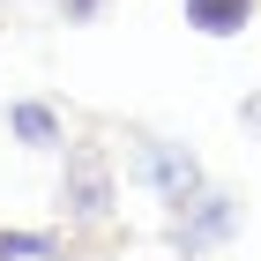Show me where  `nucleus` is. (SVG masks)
<instances>
[{
	"mask_svg": "<svg viewBox=\"0 0 261 261\" xmlns=\"http://www.w3.org/2000/svg\"><path fill=\"white\" fill-rule=\"evenodd\" d=\"M135 172L149 187H157L172 209H194V194H201V164L187 157L179 142H142V157H135Z\"/></svg>",
	"mask_w": 261,
	"mask_h": 261,
	"instance_id": "obj_1",
	"label": "nucleus"
},
{
	"mask_svg": "<svg viewBox=\"0 0 261 261\" xmlns=\"http://www.w3.org/2000/svg\"><path fill=\"white\" fill-rule=\"evenodd\" d=\"M60 201L75 209L82 224H97L105 209H112V164H105L97 149H90V142H82L75 157H67V187H60Z\"/></svg>",
	"mask_w": 261,
	"mask_h": 261,
	"instance_id": "obj_2",
	"label": "nucleus"
},
{
	"mask_svg": "<svg viewBox=\"0 0 261 261\" xmlns=\"http://www.w3.org/2000/svg\"><path fill=\"white\" fill-rule=\"evenodd\" d=\"M187 22L209 30V38H231V30L254 22V0H187Z\"/></svg>",
	"mask_w": 261,
	"mask_h": 261,
	"instance_id": "obj_3",
	"label": "nucleus"
},
{
	"mask_svg": "<svg viewBox=\"0 0 261 261\" xmlns=\"http://www.w3.org/2000/svg\"><path fill=\"white\" fill-rule=\"evenodd\" d=\"M224 224H231V201H224V194H201V217H194V224H179V246L194 254V246H209V239H217Z\"/></svg>",
	"mask_w": 261,
	"mask_h": 261,
	"instance_id": "obj_4",
	"label": "nucleus"
},
{
	"mask_svg": "<svg viewBox=\"0 0 261 261\" xmlns=\"http://www.w3.org/2000/svg\"><path fill=\"white\" fill-rule=\"evenodd\" d=\"M8 127H15L30 149H53V142H60V120H53L45 105H15V112H8Z\"/></svg>",
	"mask_w": 261,
	"mask_h": 261,
	"instance_id": "obj_5",
	"label": "nucleus"
},
{
	"mask_svg": "<svg viewBox=\"0 0 261 261\" xmlns=\"http://www.w3.org/2000/svg\"><path fill=\"white\" fill-rule=\"evenodd\" d=\"M8 254H30V261H45L53 254V239H45V231H0V261Z\"/></svg>",
	"mask_w": 261,
	"mask_h": 261,
	"instance_id": "obj_6",
	"label": "nucleus"
}]
</instances>
